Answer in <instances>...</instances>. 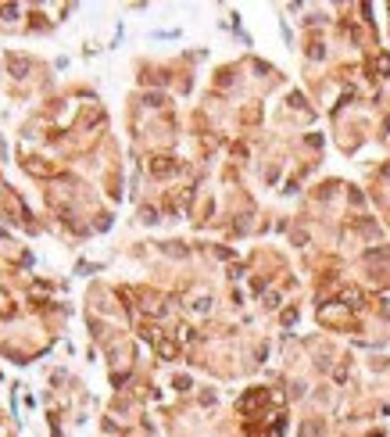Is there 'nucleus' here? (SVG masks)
I'll return each instance as SVG.
<instances>
[{"label": "nucleus", "mask_w": 390, "mask_h": 437, "mask_svg": "<svg viewBox=\"0 0 390 437\" xmlns=\"http://www.w3.org/2000/svg\"><path fill=\"white\" fill-rule=\"evenodd\" d=\"M29 72V61L25 57H11V75H25Z\"/></svg>", "instance_id": "f257e3e1"}]
</instances>
